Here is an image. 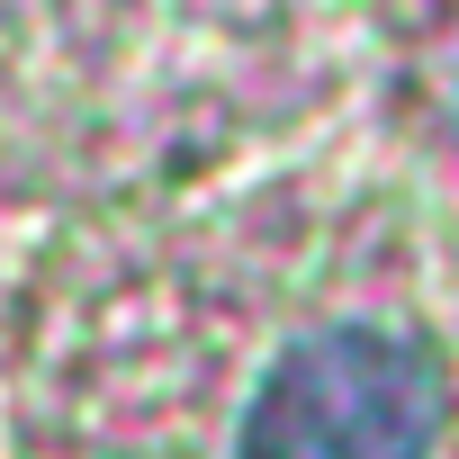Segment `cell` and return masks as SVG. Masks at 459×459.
Masks as SVG:
<instances>
[{"instance_id": "6da1fadb", "label": "cell", "mask_w": 459, "mask_h": 459, "mask_svg": "<svg viewBox=\"0 0 459 459\" xmlns=\"http://www.w3.org/2000/svg\"><path fill=\"white\" fill-rule=\"evenodd\" d=\"M432 423H441V378L423 342L378 325H333L262 378L244 459H423Z\"/></svg>"}]
</instances>
